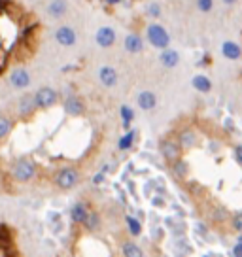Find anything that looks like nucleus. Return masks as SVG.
I'll return each instance as SVG.
<instances>
[{"label":"nucleus","instance_id":"nucleus-3","mask_svg":"<svg viewBox=\"0 0 242 257\" xmlns=\"http://www.w3.org/2000/svg\"><path fill=\"white\" fill-rule=\"evenodd\" d=\"M0 257H25L19 246L17 229L10 223H0Z\"/></svg>","mask_w":242,"mask_h":257},{"label":"nucleus","instance_id":"nucleus-1","mask_svg":"<svg viewBox=\"0 0 242 257\" xmlns=\"http://www.w3.org/2000/svg\"><path fill=\"white\" fill-rule=\"evenodd\" d=\"M4 10V8H2ZM0 10V76L10 68L33 61L42 42V25L38 21L23 23L21 16L2 19Z\"/></svg>","mask_w":242,"mask_h":257},{"label":"nucleus","instance_id":"nucleus-5","mask_svg":"<svg viewBox=\"0 0 242 257\" xmlns=\"http://www.w3.org/2000/svg\"><path fill=\"white\" fill-rule=\"evenodd\" d=\"M159 152H161L163 159L167 161V165H172L174 161L182 159L184 155V148L178 142V138L174 135H167L159 140Z\"/></svg>","mask_w":242,"mask_h":257},{"label":"nucleus","instance_id":"nucleus-7","mask_svg":"<svg viewBox=\"0 0 242 257\" xmlns=\"http://www.w3.org/2000/svg\"><path fill=\"white\" fill-rule=\"evenodd\" d=\"M146 38L148 42L157 49H167L170 46V34L169 31L159 23L148 25V31H146Z\"/></svg>","mask_w":242,"mask_h":257},{"label":"nucleus","instance_id":"nucleus-31","mask_svg":"<svg viewBox=\"0 0 242 257\" xmlns=\"http://www.w3.org/2000/svg\"><path fill=\"white\" fill-rule=\"evenodd\" d=\"M234 161L242 167V144L234 146Z\"/></svg>","mask_w":242,"mask_h":257},{"label":"nucleus","instance_id":"nucleus-4","mask_svg":"<svg viewBox=\"0 0 242 257\" xmlns=\"http://www.w3.org/2000/svg\"><path fill=\"white\" fill-rule=\"evenodd\" d=\"M53 185H57L63 191H70L81 182V172L74 167H65V169L55 170V174L51 176Z\"/></svg>","mask_w":242,"mask_h":257},{"label":"nucleus","instance_id":"nucleus-30","mask_svg":"<svg viewBox=\"0 0 242 257\" xmlns=\"http://www.w3.org/2000/svg\"><path fill=\"white\" fill-rule=\"evenodd\" d=\"M233 227L236 233L242 234V212H238V214H234L233 216Z\"/></svg>","mask_w":242,"mask_h":257},{"label":"nucleus","instance_id":"nucleus-9","mask_svg":"<svg viewBox=\"0 0 242 257\" xmlns=\"http://www.w3.org/2000/svg\"><path fill=\"white\" fill-rule=\"evenodd\" d=\"M63 108H65V112L68 113V115H72V117H81V115H85V112H87V106H85V102H83V98H81L80 95L66 96Z\"/></svg>","mask_w":242,"mask_h":257},{"label":"nucleus","instance_id":"nucleus-20","mask_svg":"<svg viewBox=\"0 0 242 257\" xmlns=\"http://www.w3.org/2000/svg\"><path fill=\"white\" fill-rule=\"evenodd\" d=\"M66 12H68V2H66V0H51L48 4V14L53 17V19L65 17Z\"/></svg>","mask_w":242,"mask_h":257},{"label":"nucleus","instance_id":"nucleus-26","mask_svg":"<svg viewBox=\"0 0 242 257\" xmlns=\"http://www.w3.org/2000/svg\"><path fill=\"white\" fill-rule=\"evenodd\" d=\"M119 115H121V123H123V127L127 128V131H131V123L135 121V110H133L131 106L123 104L119 108Z\"/></svg>","mask_w":242,"mask_h":257},{"label":"nucleus","instance_id":"nucleus-2","mask_svg":"<svg viewBox=\"0 0 242 257\" xmlns=\"http://www.w3.org/2000/svg\"><path fill=\"white\" fill-rule=\"evenodd\" d=\"M40 172V167L36 165V161L31 157V155H23L12 163L10 167V176L16 184H29L33 182L34 178L38 176Z\"/></svg>","mask_w":242,"mask_h":257},{"label":"nucleus","instance_id":"nucleus-15","mask_svg":"<svg viewBox=\"0 0 242 257\" xmlns=\"http://www.w3.org/2000/svg\"><path fill=\"white\" fill-rule=\"evenodd\" d=\"M221 55L229 61H238L242 57V48L233 40H227L221 44Z\"/></svg>","mask_w":242,"mask_h":257},{"label":"nucleus","instance_id":"nucleus-16","mask_svg":"<svg viewBox=\"0 0 242 257\" xmlns=\"http://www.w3.org/2000/svg\"><path fill=\"white\" fill-rule=\"evenodd\" d=\"M137 104L140 110L150 112V110H154L155 106H157V96H155L154 91H142L137 98Z\"/></svg>","mask_w":242,"mask_h":257},{"label":"nucleus","instance_id":"nucleus-32","mask_svg":"<svg viewBox=\"0 0 242 257\" xmlns=\"http://www.w3.org/2000/svg\"><path fill=\"white\" fill-rule=\"evenodd\" d=\"M231 253H233V257H242V240H238L234 244L233 249H231Z\"/></svg>","mask_w":242,"mask_h":257},{"label":"nucleus","instance_id":"nucleus-18","mask_svg":"<svg viewBox=\"0 0 242 257\" xmlns=\"http://www.w3.org/2000/svg\"><path fill=\"white\" fill-rule=\"evenodd\" d=\"M159 61L165 68H174L180 64V53H178L176 49H161V55H159Z\"/></svg>","mask_w":242,"mask_h":257},{"label":"nucleus","instance_id":"nucleus-24","mask_svg":"<svg viewBox=\"0 0 242 257\" xmlns=\"http://www.w3.org/2000/svg\"><path fill=\"white\" fill-rule=\"evenodd\" d=\"M16 182L10 176V170H0V193H8L14 195L16 193Z\"/></svg>","mask_w":242,"mask_h":257},{"label":"nucleus","instance_id":"nucleus-19","mask_svg":"<svg viewBox=\"0 0 242 257\" xmlns=\"http://www.w3.org/2000/svg\"><path fill=\"white\" fill-rule=\"evenodd\" d=\"M125 49L129 51V53H140L142 49H144V40H142V36L137 34V32H131L125 36Z\"/></svg>","mask_w":242,"mask_h":257},{"label":"nucleus","instance_id":"nucleus-34","mask_svg":"<svg viewBox=\"0 0 242 257\" xmlns=\"http://www.w3.org/2000/svg\"><path fill=\"white\" fill-rule=\"evenodd\" d=\"M236 0H223V4H227V6H233Z\"/></svg>","mask_w":242,"mask_h":257},{"label":"nucleus","instance_id":"nucleus-6","mask_svg":"<svg viewBox=\"0 0 242 257\" xmlns=\"http://www.w3.org/2000/svg\"><path fill=\"white\" fill-rule=\"evenodd\" d=\"M36 112H40V110L36 106L34 93H25V95L19 96V100H17V115H19V121H23V123L33 121Z\"/></svg>","mask_w":242,"mask_h":257},{"label":"nucleus","instance_id":"nucleus-28","mask_svg":"<svg viewBox=\"0 0 242 257\" xmlns=\"http://www.w3.org/2000/svg\"><path fill=\"white\" fill-rule=\"evenodd\" d=\"M197 8H199V12H202V14H208V12H212V8H214V0H197Z\"/></svg>","mask_w":242,"mask_h":257},{"label":"nucleus","instance_id":"nucleus-22","mask_svg":"<svg viewBox=\"0 0 242 257\" xmlns=\"http://www.w3.org/2000/svg\"><path fill=\"white\" fill-rule=\"evenodd\" d=\"M14 127H16V121L12 119L10 115H6L4 112H0V144L12 135Z\"/></svg>","mask_w":242,"mask_h":257},{"label":"nucleus","instance_id":"nucleus-21","mask_svg":"<svg viewBox=\"0 0 242 257\" xmlns=\"http://www.w3.org/2000/svg\"><path fill=\"white\" fill-rule=\"evenodd\" d=\"M98 80L106 87H113L117 83V72H115V68H112V66H102L98 70Z\"/></svg>","mask_w":242,"mask_h":257},{"label":"nucleus","instance_id":"nucleus-25","mask_svg":"<svg viewBox=\"0 0 242 257\" xmlns=\"http://www.w3.org/2000/svg\"><path fill=\"white\" fill-rule=\"evenodd\" d=\"M137 131H127L123 137L119 138V142H117V148H119L121 152H127V150H131L133 148V144H135V140H137Z\"/></svg>","mask_w":242,"mask_h":257},{"label":"nucleus","instance_id":"nucleus-27","mask_svg":"<svg viewBox=\"0 0 242 257\" xmlns=\"http://www.w3.org/2000/svg\"><path fill=\"white\" fill-rule=\"evenodd\" d=\"M123 221H125V227H127V231H129L133 236H138V234L142 233V223L135 219L133 216H125L123 217Z\"/></svg>","mask_w":242,"mask_h":257},{"label":"nucleus","instance_id":"nucleus-11","mask_svg":"<svg viewBox=\"0 0 242 257\" xmlns=\"http://www.w3.org/2000/svg\"><path fill=\"white\" fill-rule=\"evenodd\" d=\"M12 85L16 89H27L31 85V72L25 66H17L12 70Z\"/></svg>","mask_w":242,"mask_h":257},{"label":"nucleus","instance_id":"nucleus-14","mask_svg":"<svg viewBox=\"0 0 242 257\" xmlns=\"http://www.w3.org/2000/svg\"><path fill=\"white\" fill-rule=\"evenodd\" d=\"M176 138L184 150H191V148H195V144H197V135H195L193 128H189V127L182 128L176 135Z\"/></svg>","mask_w":242,"mask_h":257},{"label":"nucleus","instance_id":"nucleus-13","mask_svg":"<svg viewBox=\"0 0 242 257\" xmlns=\"http://www.w3.org/2000/svg\"><path fill=\"white\" fill-rule=\"evenodd\" d=\"M95 40H97L100 48H112L115 44V31L112 27H100L97 34H95Z\"/></svg>","mask_w":242,"mask_h":257},{"label":"nucleus","instance_id":"nucleus-10","mask_svg":"<svg viewBox=\"0 0 242 257\" xmlns=\"http://www.w3.org/2000/svg\"><path fill=\"white\" fill-rule=\"evenodd\" d=\"M55 40L61 44V46H65V48H72L76 40H78V34L74 31L72 27H68V25H63V27H59L55 31Z\"/></svg>","mask_w":242,"mask_h":257},{"label":"nucleus","instance_id":"nucleus-8","mask_svg":"<svg viewBox=\"0 0 242 257\" xmlns=\"http://www.w3.org/2000/svg\"><path fill=\"white\" fill-rule=\"evenodd\" d=\"M34 98H36V106L38 110L44 112V110H49L59 102V93H57L53 87H40L36 93H34Z\"/></svg>","mask_w":242,"mask_h":257},{"label":"nucleus","instance_id":"nucleus-29","mask_svg":"<svg viewBox=\"0 0 242 257\" xmlns=\"http://www.w3.org/2000/svg\"><path fill=\"white\" fill-rule=\"evenodd\" d=\"M146 14L150 17H159L161 16V6H159L157 2H152V4L146 8Z\"/></svg>","mask_w":242,"mask_h":257},{"label":"nucleus","instance_id":"nucleus-23","mask_svg":"<svg viewBox=\"0 0 242 257\" xmlns=\"http://www.w3.org/2000/svg\"><path fill=\"white\" fill-rule=\"evenodd\" d=\"M191 85H193V89L199 91V93H210V91H212V81H210V78L204 76V74H197L193 80H191Z\"/></svg>","mask_w":242,"mask_h":257},{"label":"nucleus","instance_id":"nucleus-12","mask_svg":"<svg viewBox=\"0 0 242 257\" xmlns=\"http://www.w3.org/2000/svg\"><path fill=\"white\" fill-rule=\"evenodd\" d=\"M89 208H91V202L87 201H78L70 210V217H72V225H81L85 221V217L89 214Z\"/></svg>","mask_w":242,"mask_h":257},{"label":"nucleus","instance_id":"nucleus-33","mask_svg":"<svg viewBox=\"0 0 242 257\" xmlns=\"http://www.w3.org/2000/svg\"><path fill=\"white\" fill-rule=\"evenodd\" d=\"M108 6H117V4H121V0H104Z\"/></svg>","mask_w":242,"mask_h":257},{"label":"nucleus","instance_id":"nucleus-17","mask_svg":"<svg viewBox=\"0 0 242 257\" xmlns=\"http://www.w3.org/2000/svg\"><path fill=\"white\" fill-rule=\"evenodd\" d=\"M170 167V172H172V176L178 178V180H186L187 176H189V170H191V167H189V163H187L184 157L182 159L174 161L172 165H169Z\"/></svg>","mask_w":242,"mask_h":257}]
</instances>
